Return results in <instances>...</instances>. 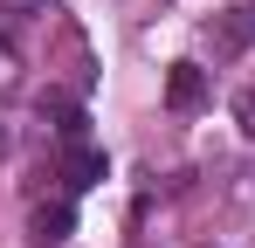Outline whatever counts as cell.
Masks as SVG:
<instances>
[{
	"instance_id": "cell-1",
	"label": "cell",
	"mask_w": 255,
	"mask_h": 248,
	"mask_svg": "<svg viewBox=\"0 0 255 248\" xmlns=\"http://www.w3.org/2000/svg\"><path fill=\"white\" fill-rule=\"evenodd\" d=\"M97 179H104V152L83 145V138H62V186L83 193V186H97Z\"/></svg>"
},
{
	"instance_id": "cell-2",
	"label": "cell",
	"mask_w": 255,
	"mask_h": 248,
	"mask_svg": "<svg viewBox=\"0 0 255 248\" xmlns=\"http://www.w3.org/2000/svg\"><path fill=\"white\" fill-rule=\"evenodd\" d=\"M255 41V0H235L221 21H214V55H242Z\"/></svg>"
},
{
	"instance_id": "cell-3",
	"label": "cell",
	"mask_w": 255,
	"mask_h": 248,
	"mask_svg": "<svg viewBox=\"0 0 255 248\" xmlns=\"http://www.w3.org/2000/svg\"><path fill=\"white\" fill-rule=\"evenodd\" d=\"M166 104H172V111H200V104H207V76H200V62H172Z\"/></svg>"
},
{
	"instance_id": "cell-4",
	"label": "cell",
	"mask_w": 255,
	"mask_h": 248,
	"mask_svg": "<svg viewBox=\"0 0 255 248\" xmlns=\"http://www.w3.org/2000/svg\"><path fill=\"white\" fill-rule=\"evenodd\" d=\"M28 228H35V242H42V248H55V242H69V228H76V207H69V200H42Z\"/></svg>"
},
{
	"instance_id": "cell-5",
	"label": "cell",
	"mask_w": 255,
	"mask_h": 248,
	"mask_svg": "<svg viewBox=\"0 0 255 248\" xmlns=\"http://www.w3.org/2000/svg\"><path fill=\"white\" fill-rule=\"evenodd\" d=\"M235 124H242V131H249V138H255V83H249V90H242V97H235Z\"/></svg>"
},
{
	"instance_id": "cell-6",
	"label": "cell",
	"mask_w": 255,
	"mask_h": 248,
	"mask_svg": "<svg viewBox=\"0 0 255 248\" xmlns=\"http://www.w3.org/2000/svg\"><path fill=\"white\" fill-rule=\"evenodd\" d=\"M55 0H0V14H48Z\"/></svg>"
},
{
	"instance_id": "cell-7",
	"label": "cell",
	"mask_w": 255,
	"mask_h": 248,
	"mask_svg": "<svg viewBox=\"0 0 255 248\" xmlns=\"http://www.w3.org/2000/svg\"><path fill=\"white\" fill-rule=\"evenodd\" d=\"M0 159H7V124H0Z\"/></svg>"
}]
</instances>
